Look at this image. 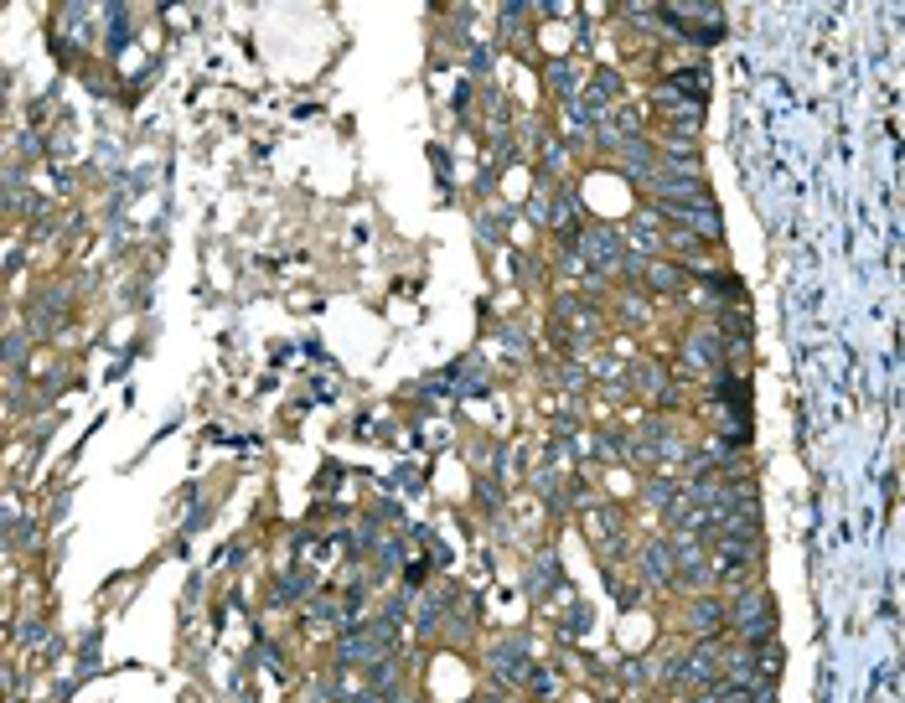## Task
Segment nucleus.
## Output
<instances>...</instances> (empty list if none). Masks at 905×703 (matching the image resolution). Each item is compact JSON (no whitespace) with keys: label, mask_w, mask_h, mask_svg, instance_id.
<instances>
[{"label":"nucleus","mask_w":905,"mask_h":703,"mask_svg":"<svg viewBox=\"0 0 905 703\" xmlns=\"http://www.w3.org/2000/svg\"><path fill=\"white\" fill-rule=\"evenodd\" d=\"M730 621H735L740 641H771V600H766L761 590H750V595L730 610Z\"/></svg>","instance_id":"nucleus-1"},{"label":"nucleus","mask_w":905,"mask_h":703,"mask_svg":"<svg viewBox=\"0 0 905 703\" xmlns=\"http://www.w3.org/2000/svg\"><path fill=\"white\" fill-rule=\"evenodd\" d=\"M688 631H699V636H714V631H719V605H714V600H699V605H693V616H688Z\"/></svg>","instance_id":"nucleus-4"},{"label":"nucleus","mask_w":905,"mask_h":703,"mask_svg":"<svg viewBox=\"0 0 905 703\" xmlns=\"http://www.w3.org/2000/svg\"><path fill=\"white\" fill-rule=\"evenodd\" d=\"M662 243L668 238H662V228H657V212H642V218L631 223V249L637 254H662Z\"/></svg>","instance_id":"nucleus-2"},{"label":"nucleus","mask_w":905,"mask_h":703,"mask_svg":"<svg viewBox=\"0 0 905 703\" xmlns=\"http://www.w3.org/2000/svg\"><path fill=\"white\" fill-rule=\"evenodd\" d=\"M683 678H688V683H714V678H719L714 652H709V647H704V652H693V657H688V667H683Z\"/></svg>","instance_id":"nucleus-3"}]
</instances>
